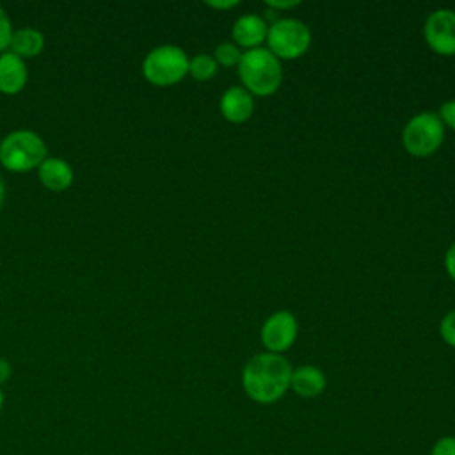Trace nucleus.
Segmentation results:
<instances>
[{
	"mask_svg": "<svg viewBox=\"0 0 455 455\" xmlns=\"http://www.w3.org/2000/svg\"><path fill=\"white\" fill-rule=\"evenodd\" d=\"M208 7L212 9H219V11H226V9H231V7H236L238 5V0H213V2H206Z\"/></svg>",
	"mask_w": 455,
	"mask_h": 455,
	"instance_id": "23",
	"label": "nucleus"
},
{
	"mask_svg": "<svg viewBox=\"0 0 455 455\" xmlns=\"http://www.w3.org/2000/svg\"><path fill=\"white\" fill-rule=\"evenodd\" d=\"M46 153L44 140L32 130H14L0 142V164L11 172L37 169Z\"/></svg>",
	"mask_w": 455,
	"mask_h": 455,
	"instance_id": "3",
	"label": "nucleus"
},
{
	"mask_svg": "<svg viewBox=\"0 0 455 455\" xmlns=\"http://www.w3.org/2000/svg\"><path fill=\"white\" fill-rule=\"evenodd\" d=\"M325 384H327V379L318 366L302 364V366L291 370L290 387L295 395H299L302 398L318 396L325 389Z\"/></svg>",
	"mask_w": 455,
	"mask_h": 455,
	"instance_id": "13",
	"label": "nucleus"
},
{
	"mask_svg": "<svg viewBox=\"0 0 455 455\" xmlns=\"http://www.w3.org/2000/svg\"><path fill=\"white\" fill-rule=\"evenodd\" d=\"M12 25H11V20L7 16V12L0 7V53H4L9 44H11V39H12Z\"/></svg>",
	"mask_w": 455,
	"mask_h": 455,
	"instance_id": "18",
	"label": "nucleus"
},
{
	"mask_svg": "<svg viewBox=\"0 0 455 455\" xmlns=\"http://www.w3.org/2000/svg\"><path fill=\"white\" fill-rule=\"evenodd\" d=\"M144 78L156 87H169L188 75V55L176 44H160L142 60Z\"/></svg>",
	"mask_w": 455,
	"mask_h": 455,
	"instance_id": "4",
	"label": "nucleus"
},
{
	"mask_svg": "<svg viewBox=\"0 0 455 455\" xmlns=\"http://www.w3.org/2000/svg\"><path fill=\"white\" fill-rule=\"evenodd\" d=\"M444 268H446V274L455 281V242L448 247L444 254Z\"/></svg>",
	"mask_w": 455,
	"mask_h": 455,
	"instance_id": "21",
	"label": "nucleus"
},
{
	"mask_svg": "<svg viewBox=\"0 0 455 455\" xmlns=\"http://www.w3.org/2000/svg\"><path fill=\"white\" fill-rule=\"evenodd\" d=\"M37 178L44 188L60 192L71 187L75 176L71 165L66 160L57 156H46L37 167Z\"/></svg>",
	"mask_w": 455,
	"mask_h": 455,
	"instance_id": "12",
	"label": "nucleus"
},
{
	"mask_svg": "<svg viewBox=\"0 0 455 455\" xmlns=\"http://www.w3.org/2000/svg\"><path fill=\"white\" fill-rule=\"evenodd\" d=\"M437 116H439L441 123L444 124V128L448 126L450 130L455 132V98L446 101V103H443L439 112H437Z\"/></svg>",
	"mask_w": 455,
	"mask_h": 455,
	"instance_id": "19",
	"label": "nucleus"
},
{
	"mask_svg": "<svg viewBox=\"0 0 455 455\" xmlns=\"http://www.w3.org/2000/svg\"><path fill=\"white\" fill-rule=\"evenodd\" d=\"M236 68L242 87L252 96H270L281 87L283 66L268 48L243 52Z\"/></svg>",
	"mask_w": 455,
	"mask_h": 455,
	"instance_id": "2",
	"label": "nucleus"
},
{
	"mask_svg": "<svg viewBox=\"0 0 455 455\" xmlns=\"http://www.w3.org/2000/svg\"><path fill=\"white\" fill-rule=\"evenodd\" d=\"M9 377H11V364H9L7 359L0 357V386H2L4 382H7Z\"/></svg>",
	"mask_w": 455,
	"mask_h": 455,
	"instance_id": "24",
	"label": "nucleus"
},
{
	"mask_svg": "<svg viewBox=\"0 0 455 455\" xmlns=\"http://www.w3.org/2000/svg\"><path fill=\"white\" fill-rule=\"evenodd\" d=\"M267 44L279 60H293L307 52L311 32L300 20L281 18L268 27Z\"/></svg>",
	"mask_w": 455,
	"mask_h": 455,
	"instance_id": "6",
	"label": "nucleus"
},
{
	"mask_svg": "<svg viewBox=\"0 0 455 455\" xmlns=\"http://www.w3.org/2000/svg\"><path fill=\"white\" fill-rule=\"evenodd\" d=\"M4 197H5V185H4V180H2V176H0V208H2V204H4Z\"/></svg>",
	"mask_w": 455,
	"mask_h": 455,
	"instance_id": "25",
	"label": "nucleus"
},
{
	"mask_svg": "<svg viewBox=\"0 0 455 455\" xmlns=\"http://www.w3.org/2000/svg\"><path fill=\"white\" fill-rule=\"evenodd\" d=\"M219 110L226 121L242 124L249 121L254 112V96L242 85H233L222 92Z\"/></svg>",
	"mask_w": 455,
	"mask_h": 455,
	"instance_id": "9",
	"label": "nucleus"
},
{
	"mask_svg": "<svg viewBox=\"0 0 455 455\" xmlns=\"http://www.w3.org/2000/svg\"><path fill=\"white\" fill-rule=\"evenodd\" d=\"M444 140V124L434 112L412 116L402 130V144L411 156L425 158L434 155Z\"/></svg>",
	"mask_w": 455,
	"mask_h": 455,
	"instance_id": "5",
	"label": "nucleus"
},
{
	"mask_svg": "<svg viewBox=\"0 0 455 455\" xmlns=\"http://www.w3.org/2000/svg\"><path fill=\"white\" fill-rule=\"evenodd\" d=\"M300 2L299 0H267V5L274 11H284V9H293Z\"/></svg>",
	"mask_w": 455,
	"mask_h": 455,
	"instance_id": "22",
	"label": "nucleus"
},
{
	"mask_svg": "<svg viewBox=\"0 0 455 455\" xmlns=\"http://www.w3.org/2000/svg\"><path fill=\"white\" fill-rule=\"evenodd\" d=\"M297 332H299L297 318L290 311L281 309V311L272 313L263 322L259 338H261V343L267 348V352L283 354L295 343Z\"/></svg>",
	"mask_w": 455,
	"mask_h": 455,
	"instance_id": "8",
	"label": "nucleus"
},
{
	"mask_svg": "<svg viewBox=\"0 0 455 455\" xmlns=\"http://www.w3.org/2000/svg\"><path fill=\"white\" fill-rule=\"evenodd\" d=\"M267 32H268V25H267L265 18H261L258 14L240 16L233 23V28H231L233 43L238 48H245V52L261 48V44L267 41Z\"/></svg>",
	"mask_w": 455,
	"mask_h": 455,
	"instance_id": "10",
	"label": "nucleus"
},
{
	"mask_svg": "<svg viewBox=\"0 0 455 455\" xmlns=\"http://www.w3.org/2000/svg\"><path fill=\"white\" fill-rule=\"evenodd\" d=\"M217 68L219 64L215 62L213 55H208V53H197L192 59H188V75L199 82H206L213 78L217 73Z\"/></svg>",
	"mask_w": 455,
	"mask_h": 455,
	"instance_id": "15",
	"label": "nucleus"
},
{
	"mask_svg": "<svg viewBox=\"0 0 455 455\" xmlns=\"http://www.w3.org/2000/svg\"><path fill=\"white\" fill-rule=\"evenodd\" d=\"M430 455H455V435H444L437 439Z\"/></svg>",
	"mask_w": 455,
	"mask_h": 455,
	"instance_id": "20",
	"label": "nucleus"
},
{
	"mask_svg": "<svg viewBox=\"0 0 455 455\" xmlns=\"http://www.w3.org/2000/svg\"><path fill=\"white\" fill-rule=\"evenodd\" d=\"M240 57H242V52L240 48L231 43V41H224L220 43L215 52H213V59L217 64L224 66V68H231V66H238L240 62Z\"/></svg>",
	"mask_w": 455,
	"mask_h": 455,
	"instance_id": "16",
	"label": "nucleus"
},
{
	"mask_svg": "<svg viewBox=\"0 0 455 455\" xmlns=\"http://www.w3.org/2000/svg\"><path fill=\"white\" fill-rule=\"evenodd\" d=\"M423 36L428 48L439 55H455V11L435 9L423 25Z\"/></svg>",
	"mask_w": 455,
	"mask_h": 455,
	"instance_id": "7",
	"label": "nucleus"
},
{
	"mask_svg": "<svg viewBox=\"0 0 455 455\" xmlns=\"http://www.w3.org/2000/svg\"><path fill=\"white\" fill-rule=\"evenodd\" d=\"M2 405H4V393H2V387H0V411H2Z\"/></svg>",
	"mask_w": 455,
	"mask_h": 455,
	"instance_id": "26",
	"label": "nucleus"
},
{
	"mask_svg": "<svg viewBox=\"0 0 455 455\" xmlns=\"http://www.w3.org/2000/svg\"><path fill=\"white\" fill-rule=\"evenodd\" d=\"M439 334L443 338V341L450 347L455 348V309L448 311L439 323Z\"/></svg>",
	"mask_w": 455,
	"mask_h": 455,
	"instance_id": "17",
	"label": "nucleus"
},
{
	"mask_svg": "<svg viewBox=\"0 0 455 455\" xmlns=\"http://www.w3.org/2000/svg\"><path fill=\"white\" fill-rule=\"evenodd\" d=\"M291 366L281 354L252 355L242 370V387L256 403H274L290 389Z\"/></svg>",
	"mask_w": 455,
	"mask_h": 455,
	"instance_id": "1",
	"label": "nucleus"
},
{
	"mask_svg": "<svg viewBox=\"0 0 455 455\" xmlns=\"http://www.w3.org/2000/svg\"><path fill=\"white\" fill-rule=\"evenodd\" d=\"M28 80L27 64L12 52L0 53V92L18 94Z\"/></svg>",
	"mask_w": 455,
	"mask_h": 455,
	"instance_id": "11",
	"label": "nucleus"
},
{
	"mask_svg": "<svg viewBox=\"0 0 455 455\" xmlns=\"http://www.w3.org/2000/svg\"><path fill=\"white\" fill-rule=\"evenodd\" d=\"M9 48L14 55L21 57L23 60L37 57L44 48V36L36 28L21 27V28L12 32V39H11Z\"/></svg>",
	"mask_w": 455,
	"mask_h": 455,
	"instance_id": "14",
	"label": "nucleus"
}]
</instances>
